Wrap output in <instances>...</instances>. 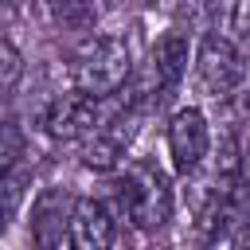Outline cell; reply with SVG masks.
I'll list each match as a JSON object with an SVG mask.
<instances>
[{"label":"cell","mask_w":250,"mask_h":250,"mask_svg":"<svg viewBox=\"0 0 250 250\" xmlns=\"http://www.w3.org/2000/svg\"><path fill=\"white\" fill-rule=\"evenodd\" d=\"M117 211L137 230H160L172 219V184L168 172L156 164H133L117 184Z\"/></svg>","instance_id":"2"},{"label":"cell","mask_w":250,"mask_h":250,"mask_svg":"<svg viewBox=\"0 0 250 250\" xmlns=\"http://www.w3.org/2000/svg\"><path fill=\"white\" fill-rule=\"evenodd\" d=\"M102 102L105 98H90L82 90L74 94H59L51 98L43 109H39V125L51 141H82L105 113H102Z\"/></svg>","instance_id":"5"},{"label":"cell","mask_w":250,"mask_h":250,"mask_svg":"<svg viewBox=\"0 0 250 250\" xmlns=\"http://www.w3.org/2000/svg\"><path fill=\"white\" fill-rule=\"evenodd\" d=\"M195 78L211 98H227L246 82V51L219 31H207L195 51Z\"/></svg>","instance_id":"3"},{"label":"cell","mask_w":250,"mask_h":250,"mask_svg":"<svg viewBox=\"0 0 250 250\" xmlns=\"http://www.w3.org/2000/svg\"><path fill=\"white\" fill-rule=\"evenodd\" d=\"M117 238V211L105 199L82 195L70 207V246L78 250H105Z\"/></svg>","instance_id":"8"},{"label":"cell","mask_w":250,"mask_h":250,"mask_svg":"<svg viewBox=\"0 0 250 250\" xmlns=\"http://www.w3.org/2000/svg\"><path fill=\"white\" fill-rule=\"evenodd\" d=\"M238 164H242V184H250V141L238 148Z\"/></svg>","instance_id":"14"},{"label":"cell","mask_w":250,"mask_h":250,"mask_svg":"<svg viewBox=\"0 0 250 250\" xmlns=\"http://www.w3.org/2000/svg\"><path fill=\"white\" fill-rule=\"evenodd\" d=\"M70 207L74 199L62 188H43L31 203V238L43 250L70 246Z\"/></svg>","instance_id":"7"},{"label":"cell","mask_w":250,"mask_h":250,"mask_svg":"<svg viewBox=\"0 0 250 250\" xmlns=\"http://www.w3.org/2000/svg\"><path fill=\"white\" fill-rule=\"evenodd\" d=\"M23 191H27V176L8 172V176L0 180V234H4L8 223L16 219V211H20V203H23Z\"/></svg>","instance_id":"11"},{"label":"cell","mask_w":250,"mask_h":250,"mask_svg":"<svg viewBox=\"0 0 250 250\" xmlns=\"http://www.w3.org/2000/svg\"><path fill=\"white\" fill-rule=\"evenodd\" d=\"M43 4H47V8H55V12L62 16V0H43Z\"/></svg>","instance_id":"15"},{"label":"cell","mask_w":250,"mask_h":250,"mask_svg":"<svg viewBox=\"0 0 250 250\" xmlns=\"http://www.w3.org/2000/svg\"><path fill=\"white\" fill-rule=\"evenodd\" d=\"M207 148H211V129H207V117L203 109L195 105H184L172 113L168 121V152H172V168L180 176H195L207 160Z\"/></svg>","instance_id":"6"},{"label":"cell","mask_w":250,"mask_h":250,"mask_svg":"<svg viewBox=\"0 0 250 250\" xmlns=\"http://www.w3.org/2000/svg\"><path fill=\"white\" fill-rule=\"evenodd\" d=\"M16 78H20V55L12 43L0 39V94H8L16 86Z\"/></svg>","instance_id":"12"},{"label":"cell","mask_w":250,"mask_h":250,"mask_svg":"<svg viewBox=\"0 0 250 250\" xmlns=\"http://www.w3.org/2000/svg\"><path fill=\"white\" fill-rule=\"evenodd\" d=\"M230 27L242 39V47H250V0H234L230 8Z\"/></svg>","instance_id":"13"},{"label":"cell","mask_w":250,"mask_h":250,"mask_svg":"<svg viewBox=\"0 0 250 250\" xmlns=\"http://www.w3.org/2000/svg\"><path fill=\"white\" fill-rule=\"evenodd\" d=\"M141 117H145L141 102H129V105H125V109H117V113H105V117L86 133L82 164H86V168H98V172L117 168V164L125 160L129 145H133V141H137V133H141Z\"/></svg>","instance_id":"4"},{"label":"cell","mask_w":250,"mask_h":250,"mask_svg":"<svg viewBox=\"0 0 250 250\" xmlns=\"http://www.w3.org/2000/svg\"><path fill=\"white\" fill-rule=\"evenodd\" d=\"M23 129H20V121H0V180L8 176V172H16L20 168V160H23Z\"/></svg>","instance_id":"10"},{"label":"cell","mask_w":250,"mask_h":250,"mask_svg":"<svg viewBox=\"0 0 250 250\" xmlns=\"http://www.w3.org/2000/svg\"><path fill=\"white\" fill-rule=\"evenodd\" d=\"M133 74V55L121 35H90L78 43L70 59V82L74 90L90 98H113Z\"/></svg>","instance_id":"1"},{"label":"cell","mask_w":250,"mask_h":250,"mask_svg":"<svg viewBox=\"0 0 250 250\" xmlns=\"http://www.w3.org/2000/svg\"><path fill=\"white\" fill-rule=\"evenodd\" d=\"M148 74H152V86H156V102H164L180 78L188 74V35L184 31H164L152 47V62H148Z\"/></svg>","instance_id":"9"}]
</instances>
